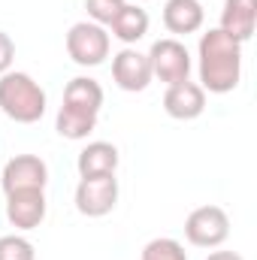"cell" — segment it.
<instances>
[{
	"label": "cell",
	"instance_id": "5",
	"mask_svg": "<svg viewBox=\"0 0 257 260\" xmlns=\"http://www.w3.org/2000/svg\"><path fill=\"white\" fill-rule=\"evenodd\" d=\"M185 236L194 248H218L230 236V218L221 206H200L185 221Z\"/></svg>",
	"mask_w": 257,
	"mask_h": 260
},
{
	"label": "cell",
	"instance_id": "6",
	"mask_svg": "<svg viewBox=\"0 0 257 260\" xmlns=\"http://www.w3.org/2000/svg\"><path fill=\"white\" fill-rule=\"evenodd\" d=\"M118 203V179L115 173L106 176H82L76 185V209L85 218H103Z\"/></svg>",
	"mask_w": 257,
	"mask_h": 260
},
{
	"label": "cell",
	"instance_id": "12",
	"mask_svg": "<svg viewBox=\"0 0 257 260\" xmlns=\"http://www.w3.org/2000/svg\"><path fill=\"white\" fill-rule=\"evenodd\" d=\"M257 24V0H224L221 9V30L230 34L236 43H248Z\"/></svg>",
	"mask_w": 257,
	"mask_h": 260
},
{
	"label": "cell",
	"instance_id": "16",
	"mask_svg": "<svg viewBox=\"0 0 257 260\" xmlns=\"http://www.w3.org/2000/svg\"><path fill=\"white\" fill-rule=\"evenodd\" d=\"M139 260H188V254H185V245L182 242H176L170 236H160V239H151L142 248Z\"/></svg>",
	"mask_w": 257,
	"mask_h": 260
},
{
	"label": "cell",
	"instance_id": "15",
	"mask_svg": "<svg viewBox=\"0 0 257 260\" xmlns=\"http://www.w3.org/2000/svg\"><path fill=\"white\" fill-rule=\"evenodd\" d=\"M109 27H112L115 40H121L124 46H133L148 34V12L139 3H124V9L118 12V18Z\"/></svg>",
	"mask_w": 257,
	"mask_h": 260
},
{
	"label": "cell",
	"instance_id": "3",
	"mask_svg": "<svg viewBox=\"0 0 257 260\" xmlns=\"http://www.w3.org/2000/svg\"><path fill=\"white\" fill-rule=\"evenodd\" d=\"M0 109L15 124H37L46 115V91L34 76L9 70L0 76Z\"/></svg>",
	"mask_w": 257,
	"mask_h": 260
},
{
	"label": "cell",
	"instance_id": "2",
	"mask_svg": "<svg viewBox=\"0 0 257 260\" xmlns=\"http://www.w3.org/2000/svg\"><path fill=\"white\" fill-rule=\"evenodd\" d=\"M103 106V88L91 76H76L64 88V106L58 109L55 130L64 139H88L97 127V115Z\"/></svg>",
	"mask_w": 257,
	"mask_h": 260
},
{
	"label": "cell",
	"instance_id": "1",
	"mask_svg": "<svg viewBox=\"0 0 257 260\" xmlns=\"http://www.w3.org/2000/svg\"><path fill=\"white\" fill-rule=\"evenodd\" d=\"M200 88L209 94H230L242 79V43H236L221 27L200 37Z\"/></svg>",
	"mask_w": 257,
	"mask_h": 260
},
{
	"label": "cell",
	"instance_id": "17",
	"mask_svg": "<svg viewBox=\"0 0 257 260\" xmlns=\"http://www.w3.org/2000/svg\"><path fill=\"white\" fill-rule=\"evenodd\" d=\"M85 9L91 15L94 24H112L118 18V12L124 9V0H85Z\"/></svg>",
	"mask_w": 257,
	"mask_h": 260
},
{
	"label": "cell",
	"instance_id": "14",
	"mask_svg": "<svg viewBox=\"0 0 257 260\" xmlns=\"http://www.w3.org/2000/svg\"><path fill=\"white\" fill-rule=\"evenodd\" d=\"M203 18H206V12H203L200 0H167V6H164V27L179 37L197 34L203 27Z\"/></svg>",
	"mask_w": 257,
	"mask_h": 260
},
{
	"label": "cell",
	"instance_id": "13",
	"mask_svg": "<svg viewBox=\"0 0 257 260\" xmlns=\"http://www.w3.org/2000/svg\"><path fill=\"white\" fill-rule=\"evenodd\" d=\"M118 160H121L118 157V148L112 142L97 139V142H88L79 151L76 170H79V176H106V173H115L118 170Z\"/></svg>",
	"mask_w": 257,
	"mask_h": 260
},
{
	"label": "cell",
	"instance_id": "8",
	"mask_svg": "<svg viewBox=\"0 0 257 260\" xmlns=\"http://www.w3.org/2000/svg\"><path fill=\"white\" fill-rule=\"evenodd\" d=\"M0 185H3L6 194L24 191V188H40V191H46V185H49V167H46V160L37 157V154H15V157L3 167Z\"/></svg>",
	"mask_w": 257,
	"mask_h": 260
},
{
	"label": "cell",
	"instance_id": "20",
	"mask_svg": "<svg viewBox=\"0 0 257 260\" xmlns=\"http://www.w3.org/2000/svg\"><path fill=\"white\" fill-rule=\"evenodd\" d=\"M206 260H245L242 254H236V251H212Z\"/></svg>",
	"mask_w": 257,
	"mask_h": 260
},
{
	"label": "cell",
	"instance_id": "7",
	"mask_svg": "<svg viewBox=\"0 0 257 260\" xmlns=\"http://www.w3.org/2000/svg\"><path fill=\"white\" fill-rule=\"evenodd\" d=\"M148 64H151V79L164 82L167 88L176 85V82H185L191 76V55L185 49V43L167 37V40H157L148 52Z\"/></svg>",
	"mask_w": 257,
	"mask_h": 260
},
{
	"label": "cell",
	"instance_id": "10",
	"mask_svg": "<svg viewBox=\"0 0 257 260\" xmlns=\"http://www.w3.org/2000/svg\"><path fill=\"white\" fill-rule=\"evenodd\" d=\"M112 79L121 91H145L151 85V64H148V55H142L139 49L124 46L115 58H112Z\"/></svg>",
	"mask_w": 257,
	"mask_h": 260
},
{
	"label": "cell",
	"instance_id": "11",
	"mask_svg": "<svg viewBox=\"0 0 257 260\" xmlns=\"http://www.w3.org/2000/svg\"><path fill=\"white\" fill-rule=\"evenodd\" d=\"M164 112L170 118H176V121H194V118H200L206 112V91L197 82H191V79L170 85L167 94H164Z\"/></svg>",
	"mask_w": 257,
	"mask_h": 260
},
{
	"label": "cell",
	"instance_id": "21",
	"mask_svg": "<svg viewBox=\"0 0 257 260\" xmlns=\"http://www.w3.org/2000/svg\"><path fill=\"white\" fill-rule=\"evenodd\" d=\"M133 3H142V0H133Z\"/></svg>",
	"mask_w": 257,
	"mask_h": 260
},
{
	"label": "cell",
	"instance_id": "19",
	"mask_svg": "<svg viewBox=\"0 0 257 260\" xmlns=\"http://www.w3.org/2000/svg\"><path fill=\"white\" fill-rule=\"evenodd\" d=\"M12 61H15V43L9 40V34H3V30H0V76H3V73H9Z\"/></svg>",
	"mask_w": 257,
	"mask_h": 260
},
{
	"label": "cell",
	"instance_id": "4",
	"mask_svg": "<svg viewBox=\"0 0 257 260\" xmlns=\"http://www.w3.org/2000/svg\"><path fill=\"white\" fill-rule=\"evenodd\" d=\"M109 34L103 24L76 21L67 34V55L79 67H100L109 58Z\"/></svg>",
	"mask_w": 257,
	"mask_h": 260
},
{
	"label": "cell",
	"instance_id": "9",
	"mask_svg": "<svg viewBox=\"0 0 257 260\" xmlns=\"http://www.w3.org/2000/svg\"><path fill=\"white\" fill-rule=\"evenodd\" d=\"M6 218L15 230H37L46 221V191L24 188L6 194Z\"/></svg>",
	"mask_w": 257,
	"mask_h": 260
},
{
	"label": "cell",
	"instance_id": "18",
	"mask_svg": "<svg viewBox=\"0 0 257 260\" xmlns=\"http://www.w3.org/2000/svg\"><path fill=\"white\" fill-rule=\"evenodd\" d=\"M0 260H37L34 245L24 236H0Z\"/></svg>",
	"mask_w": 257,
	"mask_h": 260
}]
</instances>
